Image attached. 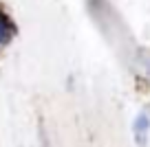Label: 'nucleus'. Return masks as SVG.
<instances>
[{
	"label": "nucleus",
	"instance_id": "1",
	"mask_svg": "<svg viewBox=\"0 0 150 147\" xmlns=\"http://www.w3.org/2000/svg\"><path fill=\"white\" fill-rule=\"evenodd\" d=\"M148 132H150V114L148 112H139L135 116V121H132V136H135V143L139 147H146Z\"/></svg>",
	"mask_w": 150,
	"mask_h": 147
},
{
	"label": "nucleus",
	"instance_id": "2",
	"mask_svg": "<svg viewBox=\"0 0 150 147\" xmlns=\"http://www.w3.org/2000/svg\"><path fill=\"white\" fill-rule=\"evenodd\" d=\"M13 33H16L13 22L9 20V15H7L5 11L0 9V46L9 44V42H11V37H13Z\"/></svg>",
	"mask_w": 150,
	"mask_h": 147
}]
</instances>
